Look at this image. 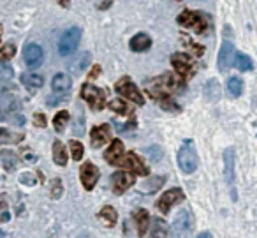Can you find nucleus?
<instances>
[{
    "label": "nucleus",
    "mask_w": 257,
    "mask_h": 238,
    "mask_svg": "<svg viewBox=\"0 0 257 238\" xmlns=\"http://www.w3.org/2000/svg\"><path fill=\"white\" fill-rule=\"evenodd\" d=\"M0 205H2V203H0Z\"/></svg>",
    "instance_id": "nucleus-46"
},
{
    "label": "nucleus",
    "mask_w": 257,
    "mask_h": 238,
    "mask_svg": "<svg viewBox=\"0 0 257 238\" xmlns=\"http://www.w3.org/2000/svg\"><path fill=\"white\" fill-rule=\"evenodd\" d=\"M128 46H131V50L136 51V53H141V51H147L148 48L152 46V39L148 34H136V36L131 39V43H128Z\"/></svg>",
    "instance_id": "nucleus-18"
},
{
    "label": "nucleus",
    "mask_w": 257,
    "mask_h": 238,
    "mask_svg": "<svg viewBox=\"0 0 257 238\" xmlns=\"http://www.w3.org/2000/svg\"><path fill=\"white\" fill-rule=\"evenodd\" d=\"M197 238H213V236H211V234L208 233V231H204V233H201V234H199V236H197Z\"/></svg>",
    "instance_id": "nucleus-43"
},
{
    "label": "nucleus",
    "mask_w": 257,
    "mask_h": 238,
    "mask_svg": "<svg viewBox=\"0 0 257 238\" xmlns=\"http://www.w3.org/2000/svg\"><path fill=\"white\" fill-rule=\"evenodd\" d=\"M234 65L238 71H252L253 69V62L252 58L248 57V55L245 53H238L234 58Z\"/></svg>",
    "instance_id": "nucleus-28"
},
{
    "label": "nucleus",
    "mask_w": 257,
    "mask_h": 238,
    "mask_svg": "<svg viewBox=\"0 0 257 238\" xmlns=\"http://www.w3.org/2000/svg\"><path fill=\"white\" fill-rule=\"evenodd\" d=\"M194 229V219L189 210H182L171 224V238H190Z\"/></svg>",
    "instance_id": "nucleus-3"
},
{
    "label": "nucleus",
    "mask_w": 257,
    "mask_h": 238,
    "mask_svg": "<svg viewBox=\"0 0 257 238\" xmlns=\"http://www.w3.org/2000/svg\"><path fill=\"white\" fill-rule=\"evenodd\" d=\"M18 108V99L11 94H2L0 96V111L2 113H11V111H16Z\"/></svg>",
    "instance_id": "nucleus-23"
},
{
    "label": "nucleus",
    "mask_w": 257,
    "mask_h": 238,
    "mask_svg": "<svg viewBox=\"0 0 257 238\" xmlns=\"http://www.w3.org/2000/svg\"><path fill=\"white\" fill-rule=\"evenodd\" d=\"M22 83L30 90H37L44 85V78L41 74H36V72H25L22 74Z\"/></svg>",
    "instance_id": "nucleus-21"
},
{
    "label": "nucleus",
    "mask_w": 257,
    "mask_h": 238,
    "mask_svg": "<svg viewBox=\"0 0 257 238\" xmlns=\"http://www.w3.org/2000/svg\"><path fill=\"white\" fill-rule=\"evenodd\" d=\"M13 67L11 65H0V85L4 87L6 83H9L13 80Z\"/></svg>",
    "instance_id": "nucleus-35"
},
{
    "label": "nucleus",
    "mask_w": 257,
    "mask_h": 238,
    "mask_svg": "<svg viewBox=\"0 0 257 238\" xmlns=\"http://www.w3.org/2000/svg\"><path fill=\"white\" fill-rule=\"evenodd\" d=\"M113 182V191L114 194H123L128 187H133L136 182H134V175L131 171H116V173L111 177Z\"/></svg>",
    "instance_id": "nucleus-14"
},
{
    "label": "nucleus",
    "mask_w": 257,
    "mask_h": 238,
    "mask_svg": "<svg viewBox=\"0 0 257 238\" xmlns=\"http://www.w3.org/2000/svg\"><path fill=\"white\" fill-rule=\"evenodd\" d=\"M23 139L22 132H11L8 129H0V145H8V143H20Z\"/></svg>",
    "instance_id": "nucleus-29"
},
{
    "label": "nucleus",
    "mask_w": 257,
    "mask_h": 238,
    "mask_svg": "<svg viewBox=\"0 0 257 238\" xmlns=\"http://www.w3.org/2000/svg\"><path fill=\"white\" fill-rule=\"evenodd\" d=\"M118 166L125 168V170H128V171H134V173L140 175V177H148V168L145 166L143 159H141L136 152L125 153L123 159H121V163L118 164Z\"/></svg>",
    "instance_id": "nucleus-8"
},
{
    "label": "nucleus",
    "mask_w": 257,
    "mask_h": 238,
    "mask_svg": "<svg viewBox=\"0 0 257 238\" xmlns=\"http://www.w3.org/2000/svg\"><path fill=\"white\" fill-rule=\"evenodd\" d=\"M16 55V46L13 43H6L4 46L0 48V58H4V60H9Z\"/></svg>",
    "instance_id": "nucleus-37"
},
{
    "label": "nucleus",
    "mask_w": 257,
    "mask_h": 238,
    "mask_svg": "<svg viewBox=\"0 0 257 238\" xmlns=\"http://www.w3.org/2000/svg\"><path fill=\"white\" fill-rule=\"evenodd\" d=\"M72 87V80L69 74H65V72H60V74H57L53 78V82H51V89H53V92L57 94H65L69 92Z\"/></svg>",
    "instance_id": "nucleus-17"
},
{
    "label": "nucleus",
    "mask_w": 257,
    "mask_h": 238,
    "mask_svg": "<svg viewBox=\"0 0 257 238\" xmlns=\"http://www.w3.org/2000/svg\"><path fill=\"white\" fill-rule=\"evenodd\" d=\"M34 125H36V127H46V117H44V113L37 111V113L34 115Z\"/></svg>",
    "instance_id": "nucleus-39"
},
{
    "label": "nucleus",
    "mask_w": 257,
    "mask_h": 238,
    "mask_svg": "<svg viewBox=\"0 0 257 238\" xmlns=\"http://www.w3.org/2000/svg\"><path fill=\"white\" fill-rule=\"evenodd\" d=\"M178 25L185 27V29H190L197 34H206L208 29L211 27V20L208 15L204 13H197V11H183L178 15L176 18Z\"/></svg>",
    "instance_id": "nucleus-1"
},
{
    "label": "nucleus",
    "mask_w": 257,
    "mask_h": 238,
    "mask_svg": "<svg viewBox=\"0 0 257 238\" xmlns=\"http://www.w3.org/2000/svg\"><path fill=\"white\" fill-rule=\"evenodd\" d=\"M0 238H6V234H4V231L0 229Z\"/></svg>",
    "instance_id": "nucleus-45"
},
{
    "label": "nucleus",
    "mask_w": 257,
    "mask_h": 238,
    "mask_svg": "<svg viewBox=\"0 0 257 238\" xmlns=\"http://www.w3.org/2000/svg\"><path fill=\"white\" fill-rule=\"evenodd\" d=\"M178 164L183 173L187 175L194 173L197 170V152L192 139H185V143L182 145L178 152Z\"/></svg>",
    "instance_id": "nucleus-2"
},
{
    "label": "nucleus",
    "mask_w": 257,
    "mask_h": 238,
    "mask_svg": "<svg viewBox=\"0 0 257 238\" xmlns=\"http://www.w3.org/2000/svg\"><path fill=\"white\" fill-rule=\"evenodd\" d=\"M114 89H116V92L120 94L121 97H125V99H128V101H133V103H136L138 106H143V104H145L143 94H141L140 89L134 85L133 80H128V78L118 80L116 85H114Z\"/></svg>",
    "instance_id": "nucleus-6"
},
{
    "label": "nucleus",
    "mask_w": 257,
    "mask_h": 238,
    "mask_svg": "<svg viewBox=\"0 0 257 238\" xmlns=\"http://www.w3.org/2000/svg\"><path fill=\"white\" fill-rule=\"evenodd\" d=\"M123 155H125L123 143H121L120 139L111 141L109 148L104 152V159H106V163L113 164V166H118V164L121 163V159H123Z\"/></svg>",
    "instance_id": "nucleus-15"
},
{
    "label": "nucleus",
    "mask_w": 257,
    "mask_h": 238,
    "mask_svg": "<svg viewBox=\"0 0 257 238\" xmlns=\"http://www.w3.org/2000/svg\"><path fill=\"white\" fill-rule=\"evenodd\" d=\"M109 110L114 111V113H120V115H128V113H131V108H128V104L125 103L123 99H113L109 103Z\"/></svg>",
    "instance_id": "nucleus-33"
},
{
    "label": "nucleus",
    "mask_w": 257,
    "mask_h": 238,
    "mask_svg": "<svg viewBox=\"0 0 257 238\" xmlns=\"http://www.w3.org/2000/svg\"><path fill=\"white\" fill-rule=\"evenodd\" d=\"M99 72H100V67H99V65H95V67L92 69V72H90V78H95V76H99Z\"/></svg>",
    "instance_id": "nucleus-42"
},
{
    "label": "nucleus",
    "mask_w": 257,
    "mask_h": 238,
    "mask_svg": "<svg viewBox=\"0 0 257 238\" xmlns=\"http://www.w3.org/2000/svg\"><path fill=\"white\" fill-rule=\"evenodd\" d=\"M157 99H159V103H161V106L164 108V110H168V111H180V106L169 96H161V97H157ZM157 99H155V101H157Z\"/></svg>",
    "instance_id": "nucleus-34"
},
{
    "label": "nucleus",
    "mask_w": 257,
    "mask_h": 238,
    "mask_svg": "<svg viewBox=\"0 0 257 238\" xmlns=\"http://www.w3.org/2000/svg\"><path fill=\"white\" fill-rule=\"evenodd\" d=\"M234 58H236V50L234 44L231 41H224L220 48V53H218V71L225 72L234 65Z\"/></svg>",
    "instance_id": "nucleus-12"
},
{
    "label": "nucleus",
    "mask_w": 257,
    "mask_h": 238,
    "mask_svg": "<svg viewBox=\"0 0 257 238\" xmlns=\"http://www.w3.org/2000/svg\"><path fill=\"white\" fill-rule=\"evenodd\" d=\"M171 65L175 67V71L178 72L182 78H190V76L194 74V60L189 57L187 53H175L171 57Z\"/></svg>",
    "instance_id": "nucleus-7"
},
{
    "label": "nucleus",
    "mask_w": 257,
    "mask_h": 238,
    "mask_svg": "<svg viewBox=\"0 0 257 238\" xmlns=\"http://www.w3.org/2000/svg\"><path fill=\"white\" fill-rule=\"evenodd\" d=\"M164 182H166L164 177H154V178H150L148 182H145L143 187H141V191H145V192H155L157 189L162 187V184H164Z\"/></svg>",
    "instance_id": "nucleus-31"
},
{
    "label": "nucleus",
    "mask_w": 257,
    "mask_h": 238,
    "mask_svg": "<svg viewBox=\"0 0 257 238\" xmlns=\"http://www.w3.org/2000/svg\"><path fill=\"white\" fill-rule=\"evenodd\" d=\"M69 146H71V155L74 161H81L83 157V152H85V148H83V145L79 141H76V139H72L71 143H69Z\"/></svg>",
    "instance_id": "nucleus-36"
},
{
    "label": "nucleus",
    "mask_w": 257,
    "mask_h": 238,
    "mask_svg": "<svg viewBox=\"0 0 257 238\" xmlns=\"http://www.w3.org/2000/svg\"><path fill=\"white\" fill-rule=\"evenodd\" d=\"M79 41H81V29L78 27H72L67 32H64V36L58 41V53L60 57H69L72 55L79 46Z\"/></svg>",
    "instance_id": "nucleus-4"
},
{
    "label": "nucleus",
    "mask_w": 257,
    "mask_h": 238,
    "mask_svg": "<svg viewBox=\"0 0 257 238\" xmlns=\"http://www.w3.org/2000/svg\"><path fill=\"white\" fill-rule=\"evenodd\" d=\"M99 219H102L104 222H106V226L113 227L114 224H116L118 215H116V212H114L113 206H104V208L99 212Z\"/></svg>",
    "instance_id": "nucleus-27"
},
{
    "label": "nucleus",
    "mask_w": 257,
    "mask_h": 238,
    "mask_svg": "<svg viewBox=\"0 0 257 238\" xmlns=\"http://www.w3.org/2000/svg\"><path fill=\"white\" fill-rule=\"evenodd\" d=\"M69 111H58L57 115H55V118H53V125H55V131L57 132H64V129H65V125H67V122H69Z\"/></svg>",
    "instance_id": "nucleus-30"
},
{
    "label": "nucleus",
    "mask_w": 257,
    "mask_h": 238,
    "mask_svg": "<svg viewBox=\"0 0 257 238\" xmlns=\"http://www.w3.org/2000/svg\"><path fill=\"white\" fill-rule=\"evenodd\" d=\"M224 175H225V182L227 185L231 187V194H232V199L236 201V189H234V184H236V177H234V148L229 146L227 150L224 152Z\"/></svg>",
    "instance_id": "nucleus-11"
},
{
    "label": "nucleus",
    "mask_w": 257,
    "mask_h": 238,
    "mask_svg": "<svg viewBox=\"0 0 257 238\" xmlns=\"http://www.w3.org/2000/svg\"><path fill=\"white\" fill-rule=\"evenodd\" d=\"M204 97L210 103L220 99V85H218L217 80H208L206 82V85H204Z\"/></svg>",
    "instance_id": "nucleus-22"
},
{
    "label": "nucleus",
    "mask_w": 257,
    "mask_h": 238,
    "mask_svg": "<svg viewBox=\"0 0 257 238\" xmlns=\"http://www.w3.org/2000/svg\"><path fill=\"white\" fill-rule=\"evenodd\" d=\"M134 220H136L138 226V234L143 236L148 231V227H150V215H148V212L145 208H140L134 212Z\"/></svg>",
    "instance_id": "nucleus-19"
},
{
    "label": "nucleus",
    "mask_w": 257,
    "mask_h": 238,
    "mask_svg": "<svg viewBox=\"0 0 257 238\" xmlns=\"http://www.w3.org/2000/svg\"><path fill=\"white\" fill-rule=\"evenodd\" d=\"M183 199H185V194H183L182 189H171V191L164 192V194L159 198L157 208L161 210L162 213H168L173 206L178 205V203H182Z\"/></svg>",
    "instance_id": "nucleus-9"
},
{
    "label": "nucleus",
    "mask_w": 257,
    "mask_h": 238,
    "mask_svg": "<svg viewBox=\"0 0 257 238\" xmlns=\"http://www.w3.org/2000/svg\"><path fill=\"white\" fill-rule=\"evenodd\" d=\"M90 139H92V145L95 146H102L107 141H111V127L107 124L102 125H95V127L90 131Z\"/></svg>",
    "instance_id": "nucleus-16"
},
{
    "label": "nucleus",
    "mask_w": 257,
    "mask_h": 238,
    "mask_svg": "<svg viewBox=\"0 0 257 238\" xmlns=\"http://www.w3.org/2000/svg\"><path fill=\"white\" fill-rule=\"evenodd\" d=\"M62 192H64V187H62V180H60V178H55V180L51 182V198L58 199L62 196Z\"/></svg>",
    "instance_id": "nucleus-38"
},
{
    "label": "nucleus",
    "mask_w": 257,
    "mask_h": 238,
    "mask_svg": "<svg viewBox=\"0 0 257 238\" xmlns=\"http://www.w3.org/2000/svg\"><path fill=\"white\" fill-rule=\"evenodd\" d=\"M227 90H229V94H231L232 97H239L241 96V92H243V83H241V80L239 78H229V82H227Z\"/></svg>",
    "instance_id": "nucleus-32"
},
{
    "label": "nucleus",
    "mask_w": 257,
    "mask_h": 238,
    "mask_svg": "<svg viewBox=\"0 0 257 238\" xmlns=\"http://www.w3.org/2000/svg\"><path fill=\"white\" fill-rule=\"evenodd\" d=\"M81 97L86 101L90 108L93 111H100L106 106V94L99 89V87L92 85V83H85L81 87Z\"/></svg>",
    "instance_id": "nucleus-5"
},
{
    "label": "nucleus",
    "mask_w": 257,
    "mask_h": 238,
    "mask_svg": "<svg viewBox=\"0 0 257 238\" xmlns=\"http://www.w3.org/2000/svg\"><path fill=\"white\" fill-rule=\"evenodd\" d=\"M53 161L58 164V166H65V164H67L69 155H67V150H65V146L62 141L53 143Z\"/></svg>",
    "instance_id": "nucleus-24"
},
{
    "label": "nucleus",
    "mask_w": 257,
    "mask_h": 238,
    "mask_svg": "<svg viewBox=\"0 0 257 238\" xmlns=\"http://www.w3.org/2000/svg\"><path fill=\"white\" fill-rule=\"evenodd\" d=\"M150 227H152L150 238H168V224H166L164 219H157L155 217Z\"/></svg>",
    "instance_id": "nucleus-25"
},
{
    "label": "nucleus",
    "mask_w": 257,
    "mask_h": 238,
    "mask_svg": "<svg viewBox=\"0 0 257 238\" xmlns=\"http://www.w3.org/2000/svg\"><path fill=\"white\" fill-rule=\"evenodd\" d=\"M109 4H111V2H109V0H107V2H104V4L100 6V8H102V9H106V8H107V6H109Z\"/></svg>",
    "instance_id": "nucleus-44"
},
{
    "label": "nucleus",
    "mask_w": 257,
    "mask_h": 238,
    "mask_svg": "<svg viewBox=\"0 0 257 238\" xmlns=\"http://www.w3.org/2000/svg\"><path fill=\"white\" fill-rule=\"evenodd\" d=\"M99 177H100V171L97 170L95 164L85 163L79 168V178H81V184L86 191H92L95 187V184L99 182Z\"/></svg>",
    "instance_id": "nucleus-13"
},
{
    "label": "nucleus",
    "mask_w": 257,
    "mask_h": 238,
    "mask_svg": "<svg viewBox=\"0 0 257 238\" xmlns=\"http://www.w3.org/2000/svg\"><path fill=\"white\" fill-rule=\"evenodd\" d=\"M0 161H2V166L6 171H15L16 168V153L11 150H2L0 152Z\"/></svg>",
    "instance_id": "nucleus-26"
},
{
    "label": "nucleus",
    "mask_w": 257,
    "mask_h": 238,
    "mask_svg": "<svg viewBox=\"0 0 257 238\" xmlns=\"http://www.w3.org/2000/svg\"><path fill=\"white\" fill-rule=\"evenodd\" d=\"M148 152H152V155H150V159L152 161H161V157H162V150L161 148H157V146H152V148H147Z\"/></svg>",
    "instance_id": "nucleus-40"
},
{
    "label": "nucleus",
    "mask_w": 257,
    "mask_h": 238,
    "mask_svg": "<svg viewBox=\"0 0 257 238\" xmlns=\"http://www.w3.org/2000/svg\"><path fill=\"white\" fill-rule=\"evenodd\" d=\"M22 182H27L25 185H36V180H34L32 175H23V177H22Z\"/></svg>",
    "instance_id": "nucleus-41"
},
{
    "label": "nucleus",
    "mask_w": 257,
    "mask_h": 238,
    "mask_svg": "<svg viewBox=\"0 0 257 238\" xmlns=\"http://www.w3.org/2000/svg\"><path fill=\"white\" fill-rule=\"evenodd\" d=\"M23 60H25V64L29 65L30 69H37L43 65L44 62V51L43 48L39 46V44H27L25 48H23Z\"/></svg>",
    "instance_id": "nucleus-10"
},
{
    "label": "nucleus",
    "mask_w": 257,
    "mask_h": 238,
    "mask_svg": "<svg viewBox=\"0 0 257 238\" xmlns=\"http://www.w3.org/2000/svg\"><path fill=\"white\" fill-rule=\"evenodd\" d=\"M90 58H92V55H90L88 51H83V53H79L78 57H74V60L71 62L69 67H71V71L74 72V74H81V72L88 67Z\"/></svg>",
    "instance_id": "nucleus-20"
}]
</instances>
